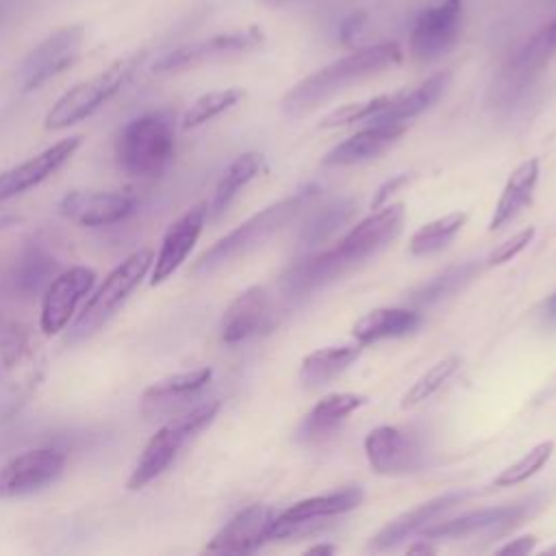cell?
<instances>
[{"instance_id": "6da1fadb", "label": "cell", "mask_w": 556, "mask_h": 556, "mask_svg": "<svg viewBox=\"0 0 556 556\" xmlns=\"http://www.w3.org/2000/svg\"><path fill=\"white\" fill-rule=\"evenodd\" d=\"M402 61V50L393 41H382L374 46L358 48L321 70L308 74L298 85H293L282 98V113L287 117H302L317 109L321 102L343 91L352 83H358L371 74L393 67Z\"/></svg>"}, {"instance_id": "7a4b0ae2", "label": "cell", "mask_w": 556, "mask_h": 556, "mask_svg": "<svg viewBox=\"0 0 556 556\" xmlns=\"http://www.w3.org/2000/svg\"><path fill=\"white\" fill-rule=\"evenodd\" d=\"M311 198V191H298L289 198H282L252 217H248L243 224H239L235 230L224 235L219 241H215L206 252L200 254V258L193 263L191 274H211L219 267H224L230 261H237L239 256H245L248 252L261 248L267 239H271L278 230H282L306 204Z\"/></svg>"}, {"instance_id": "3957f363", "label": "cell", "mask_w": 556, "mask_h": 556, "mask_svg": "<svg viewBox=\"0 0 556 556\" xmlns=\"http://www.w3.org/2000/svg\"><path fill=\"white\" fill-rule=\"evenodd\" d=\"M174 128L163 113H146L130 119L113 146L117 167L135 178L163 174L174 159Z\"/></svg>"}, {"instance_id": "277c9868", "label": "cell", "mask_w": 556, "mask_h": 556, "mask_svg": "<svg viewBox=\"0 0 556 556\" xmlns=\"http://www.w3.org/2000/svg\"><path fill=\"white\" fill-rule=\"evenodd\" d=\"M154 263V250L152 248H139L130 252L122 263H117L104 280L89 293V300L76 315L67 343H76L80 339L91 337L96 330L106 324L115 311L128 300V295L139 287V282L148 276Z\"/></svg>"}, {"instance_id": "5b68a950", "label": "cell", "mask_w": 556, "mask_h": 556, "mask_svg": "<svg viewBox=\"0 0 556 556\" xmlns=\"http://www.w3.org/2000/svg\"><path fill=\"white\" fill-rule=\"evenodd\" d=\"M222 404L217 400L198 404L189 410H185L178 417H172L167 424H163L146 443L141 450L126 486L130 491H139L152 480H156L165 469L172 465V460L178 456L180 447L193 439L198 432H202L219 413Z\"/></svg>"}, {"instance_id": "8992f818", "label": "cell", "mask_w": 556, "mask_h": 556, "mask_svg": "<svg viewBox=\"0 0 556 556\" xmlns=\"http://www.w3.org/2000/svg\"><path fill=\"white\" fill-rule=\"evenodd\" d=\"M143 54H132L126 59L115 61L100 74L91 76L89 80L76 83L70 87L46 113L43 126L48 130H61L70 128L83 119H87L91 113H96L104 102H109L137 72L141 65Z\"/></svg>"}, {"instance_id": "52a82bcc", "label": "cell", "mask_w": 556, "mask_h": 556, "mask_svg": "<svg viewBox=\"0 0 556 556\" xmlns=\"http://www.w3.org/2000/svg\"><path fill=\"white\" fill-rule=\"evenodd\" d=\"M402 224L404 204H384L365 219H361L356 226H352L334 248L324 252V256L337 271V276H341L387 248L402 232Z\"/></svg>"}, {"instance_id": "ba28073f", "label": "cell", "mask_w": 556, "mask_h": 556, "mask_svg": "<svg viewBox=\"0 0 556 556\" xmlns=\"http://www.w3.org/2000/svg\"><path fill=\"white\" fill-rule=\"evenodd\" d=\"M545 502L543 493H534L526 500L510 502L504 506H493V508H480L465 513L454 519L445 521H432L421 530L426 539H458V536H469V534H489V536H502L521 526L528 517H532Z\"/></svg>"}, {"instance_id": "9c48e42d", "label": "cell", "mask_w": 556, "mask_h": 556, "mask_svg": "<svg viewBox=\"0 0 556 556\" xmlns=\"http://www.w3.org/2000/svg\"><path fill=\"white\" fill-rule=\"evenodd\" d=\"M365 456L376 473L400 476L428 463V445L419 432L400 426H378L365 437Z\"/></svg>"}, {"instance_id": "30bf717a", "label": "cell", "mask_w": 556, "mask_h": 556, "mask_svg": "<svg viewBox=\"0 0 556 556\" xmlns=\"http://www.w3.org/2000/svg\"><path fill=\"white\" fill-rule=\"evenodd\" d=\"M463 30V0H441L419 13L408 35V54L432 63L454 50Z\"/></svg>"}, {"instance_id": "8fae6325", "label": "cell", "mask_w": 556, "mask_h": 556, "mask_svg": "<svg viewBox=\"0 0 556 556\" xmlns=\"http://www.w3.org/2000/svg\"><path fill=\"white\" fill-rule=\"evenodd\" d=\"M85 37V28L80 24L63 26L41 39L20 63L17 80L22 91L39 89L50 78L65 72L76 59Z\"/></svg>"}, {"instance_id": "7c38bea8", "label": "cell", "mask_w": 556, "mask_h": 556, "mask_svg": "<svg viewBox=\"0 0 556 556\" xmlns=\"http://www.w3.org/2000/svg\"><path fill=\"white\" fill-rule=\"evenodd\" d=\"M96 280V269L87 265H72L48 282L39 315V328L43 330V334L52 337L67 328L80 300L93 291Z\"/></svg>"}, {"instance_id": "4fadbf2b", "label": "cell", "mask_w": 556, "mask_h": 556, "mask_svg": "<svg viewBox=\"0 0 556 556\" xmlns=\"http://www.w3.org/2000/svg\"><path fill=\"white\" fill-rule=\"evenodd\" d=\"M65 454L54 447H33L15 454L0 467V497H22L37 493L61 478Z\"/></svg>"}, {"instance_id": "5bb4252c", "label": "cell", "mask_w": 556, "mask_h": 556, "mask_svg": "<svg viewBox=\"0 0 556 556\" xmlns=\"http://www.w3.org/2000/svg\"><path fill=\"white\" fill-rule=\"evenodd\" d=\"M556 54V17L543 24L536 33H532L504 63L500 76H497V98L500 100H513L519 96L534 76L554 59Z\"/></svg>"}, {"instance_id": "9a60e30c", "label": "cell", "mask_w": 556, "mask_h": 556, "mask_svg": "<svg viewBox=\"0 0 556 556\" xmlns=\"http://www.w3.org/2000/svg\"><path fill=\"white\" fill-rule=\"evenodd\" d=\"M261 43H263V33L256 26H250V28L237 30V33H222V35H213L208 39L185 43V46H178V48L165 52L154 63L152 70L159 74L185 72V70L204 65L208 61H217V59H226L232 54L254 50Z\"/></svg>"}, {"instance_id": "2e32d148", "label": "cell", "mask_w": 556, "mask_h": 556, "mask_svg": "<svg viewBox=\"0 0 556 556\" xmlns=\"http://www.w3.org/2000/svg\"><path fill=\"white\" fill-rule=\"evenodd\" d=\"M278 321L276 304L263 285L243 289L224 311L219 330L222 341L241 343L245 339L269 332Z\"/></svg>"}, {"instance_id": "e0dca14e", "label": "cell", "mask_w": 556, "mask_h": 556, "mask_svg": "<svg viewBox=\"0 0 556 556\" xmlns=\"http://www.w3.org/2000/svg\"><path fill=\"white\" fill-rule=\"evenodd\" d=\"M137 208V198L130 191H85L76 189L59 200V215L87 228L111 226L124 222Z\"/></svg>"}, {"instance_id": "ac0fdd59", "label": "cell", "mask_w": 556, "mask_h": 556, "mask_svg": "<svg viewBox=\"0 0 556 556\" xmlns=\"http://www.w3.org/2000/svg\"><path fill=\"white\" fill-rule=\"evenodd\" d=\"M206 217H208V202H198L167 226L161 239V248L152 263V274H150L152 287L165 282L187 261L195 241L202 235Z\"/></svg>"}, {"instance_id": "d6986e66", "label": "cell", "mask_w": 556, "mask_h": 556, "mask_svg": "<svg viewBox=\"0 0 556 556\" xmlns=\"http://www.w3.org/2000/svg\"><path fill=\"white\" fill-rule=\"evenodd\" d=\"M80 143H83L80 135L65 137V139L52 143L50 148L41 150L39 154L0 172V202L11 200V198L37 187L46 178L56 174L74 156V152L80 148Z\"/></svg>"}, {"instance_id": "ffe728a7", "label": "cell", "mask_w": 556, "mask_h": 556, "mask_svg": "<svg viewBox=\"0 0 556 556\" xmlns=\"http://www.w3.org/2000/svg\"><path fill=\"white\" fill-rule=\"evenodd\" d=\"M276 513L265 504H252L241 508L232 519H228L222 530L213 534L206 543L211 554H248L258 549L269 534V526Z\"/></svg>"}, {"instance_id": "44dd1931", "label": "cell", "mask_w": 556, "mask_h": 556, "mask_svg": "<svg viewBox=\"0 0 556 556\" xmlns=\"http://www.w3.org/2000/svg\"><path fill=\"white\" fill-rule=\"evenodd\" d=\"M406 132V122H387V124H369L367 128L354 132L352 137L337 143L326 156L324 165L343 167L371 161L387 152L402 135Z\"/></svg>"}, {"instance_id": "7402d4cb", "label": "cell", "mask_w": 556, "mask_h": 556, "mask_svg": "<svg viewBox=\"0 0 556 556\" xmlns=\"http://www.w3.org/2000/svg\"><path fill=\"white\" fill-rule=\"evenodd\" d=\"M471 493L469 491H450L443 493L439 497H432L424 504H419L417 508L395 517L393 521H389L369 543L371 549H391L395 545H400L404 539H408L415 532H421L426 526H430L437 517H441L445 510H450L452 506H456L458 502L467 500Z\"/></svg>"}, {"instance_id": "603a6c76", "label": "cell", "mask_w": 556, "mask_h": 556, "mask_svg": "<svg viewBox=\"0 0 556 556\" xmlns=\"http://www.w3.org/2000/svg\"><path fill=\"white\" fill-rule=\"evenodd\" d=\"M452 74L447 70L432 74L421 85L410 91H400L389 98V102L369 119V124H387V122H406L430 109L450 87Z\"/></svg>"}, {"instance_id": "cb8c5ba5", "label": "cell", "mask_w": 556, "mask_h": 556, "mask_svg": "<svg viewBox=\"0 0 556 556\" xmlns=\"http://www.w3.org/2000/svg\"><path fill=\"white\" fill-rule=\"evenodd\" d=\"M536 182H539V159H528L515 167L491 215V222H489L491 232L513 222L532 202Z\"/></svg>"}, {"instance_id": "d4e9b609", "label": "cell", "mask_w": 556, "mask_h": 556, "mask_svg": "<svg viewBox=\"0 0 556 556\" xmlns=\"http://www.w3.org/2000/svg\"><path fill=\"white\" fill-rule=\"evenodd\" d=\"M365 402H367V397L361 395V393H330V395H324L308 410V415L302 419V424L298 428V439L313 441V439L326 437L341 421H345L350 413H354Z\"/></svg>"}, {"instance_id": "484cf974", "label": "cell", "mask_w": 556, "mask_h": 556, "mask_svg": "<svg viewBox=\"0 0 556 556\" xmlns=\"http://www.w3.org/2000/svg\"><path fill=\"white\" fill-rule=\"evenodd\" d=\"M421 324V315L410 308H374L365 313L354 326L352 334L358 343H376L382 339H393V337H404L417 330Z\"/></svg>"}, {"instance_id": "4316f807", "label": "cell", "mask_w": 556, "mask_h": 556, "mask_svg": "<svg viewBox=\"0 0 556 556\" xmlns=\"http://www.w3.org/2000/svg\"><path fill=\"white\" fill-rule=\"evenodd\" d=\"M361 345H328L304 356L300 365V380L308 389H319L341 376L354 361H358Z\"/></svg>"}, {"instance_id": "83f0119b", "label": "cell", "mask_w": 556, "mask_h": 556, "mask_svg": "<svg viewBox=\"0 0 556 556\" xmlns=\"http://www.w3.org/2000/svg\"><path fill=\"white\" fill-rule=\"evenodd\" d=\"M363 502V489L361 486H348L341 491L315 495L300 500L285 508L280 515H276L278 521H304V519H326L334 515H343L352 508H356Z\"/></svg>"}, {"instance_id": "f1b7e54d", "label": "cell", "mask_w": 556, "mask_h": 556, "mask_svg": "<svg viewBox=\"0 0 556 556\" xmlns=\"http://www.w3.org/2000/svg\"><path fill=\"white\" fill-rule=\"evenodd\" d=\"M263 169V154L258 152H243L239 154L222 174L213 198L208 202V215L211 217H219L230 202L237 198V193L258 176V172Z\"/></svg>"}, {"instance_id": "f546056e", "label": "cell", "mask_w": 556, "mask_h": 556, "mask_svg": "<svg viewBox=\"0 0 556 556\" xmlns=\"http://www.w3.org/2000/svg\"><path fill=\"white\" fill-rule=\"evenodd\" d=\"M467 222V213H460V211H454V213H447L443 217H437L428 224H424L421 228L415 230V235L410 237V243H408V252L413 256H428V254H434V252H441L443 248H447L454 237L463 230Z\"/></svg>"}, {"instance_id": "4dcf8cb0", "label": "cell", "mask_w": 556, "mask_h": 556, "mask_svg": "<svg viewBox=\"0 0 556 556\" xmlns=\"http://www.w3.org/2000/svg\"><path fill=\"white\" fill-rule=\"evenodd\" d=\"M478 271V263L469 261L463 265H454L447 267L445 271L437 274L434 278H430L428 282H424L421 287H417L410 293V302L419 304V306H430L437 304L450 295H454L458 289H463Z\"/></svg>"}, {"instance_id": "1f68e13d", "label": "cell", "mask_w": 556, "mask_h": 556, "mask_svg": "<svg viewBox=\"0 0 556 556\" xmlns=\"http://www.w3.org/2000/svg\"><path fill=\"white\" fill-rule=\"evenodd\" d=\"M213 378L211 367H198L191 371H180L165 376L161 380H154L141 395L143 402H159V400H169V397H180L187 393H195L202 387H206Z\"/></svg>"}, {"instance_id": "d6a6232c", "label": "cell", "mask_w": 556, "mask_h": 556, "mask_svg": "<svg viewBox=\"0 0 556 556\" xmlns=\"http://www.w3.org/2000/svg\"><path fill=\"white\" fill-rule=\"evenodd\" d=\"M354 213V202L352 200H337L328 206H324L319 213H315L306 226L300 232L302 245H317L326 241L330 235H334L345 222H350Z\"/></svg>"}, {"instance_id": "836d02e7", "label": "cell", "mask_w": 556, "mask_h": 556, "mask_svg": "<svg viewBox=\"0 0 556 556\" xmlns=\"http://www.w3.org/2000/svg\"><path fill=\"white\" fill-rule=\"evenodd\" d=\"M243 98V89L228 87V89H215L208 93H202L198 100L191 102V106L182 115V128H198L206 124L208 119L222 115L224 111L232 109Z\"/></svg>"}, {"instance_id": "e575fe53", "label": "cell", "mask_w": 556, "mask_h": 556, "mask_svg": "<svg viewBox=\"0 0 556 556\" xmlns=\"http://www.w3.org/2000/svg\"><path fill=\"white\" fill-rule=\"evenodd\" d=\"M458 365H460V358L458 356H447V358H443V361H439V363H434L428 371H424L415 382H413V387L404 393V397H402V408H413V406H417V404H421V402H426L432 393H437L450 378H452V374L458 369Z\"/></svg>"}, {"instance_id": "d590c367", "label": "cell", "mask_w": 556, "mask_h": 556, "mask_svg": "<svg viewBox=\"0 0 556 556\" xmlns=\"http://www.w3.org/2000/svg\"><path fill=\"white\" fill-rule=\"evenodd\" d=\"M554 454V441H541L534 447H530L519 460H515L513 465H508L506 469H502L493 484L495 486H515L519 482H526L530 476H534Z\"/></svg>"}, {"instance_id": "8d00e7d4", "label": "cell", "mask_w": 556, "mask_h": 556, "mask_svg": "<svg viewBox=\"0 0 556 556\" xmlns=\"http://www.w3.org/2000/svg\"><path fill=\"white\" fill-rule=\"evenodd\" d=\"M389 93L384 96H376V98H369V100H361V102H350V104H343L334 111H330L321 122L319 126L321 128H339V126H350L354 122H369L387 102H389Z\"/></svg>"}, {"instance_id": "74e56055", "label": "cell", "mask_w": 556, "mask_h": 556, "mask_svg": "<svg viewBox=\"0 0 556 556\" xmlns=\"http://www.w3.org/2000/svg\"><path fill=\"white\" fill-rule=\"evenodd\" d=\"M54 271L52 258L39 250L30 248L22 258H20V271H17V285L28 291H37V287L48 280V276Z\"/></svg>"}, {"instance_id": "f35d334b", "label": "cell", "mask_w": 556, "mask_h": 556, "mask_svg": "<svg viewBox=\"0 0 556 556\" xmlns=\"http://www.w3.org/2000/svg\"><path fill=\"white\" fill-rule=\"evenodd\" d=\"M534 235H536L534 226H528V228L515 232L510 239H506L495 250H491V254L486 256V265L493 267V265H502V263L513 261L521 250L528 248V243L534 239Z\"/></svg>"}, {"instance_id": "ab89813d", "label": "cell", "mask_w": 556, "mask_h": 556, "mask_svg": "<svg viewBox=\"0 0 556 556\" xmlns=\"http://www.w3.org/2000/svg\"><path fill=\"white\" fill-rule=\"evenodd\" d=\"M365 24H367V13H365V11H352V13H348V15L341 20V24H339V33H337L339 41H341L343 46H352V43L358 39V35H361V30L365 28Z\"/></svg>"}, {"instance_id": "60d3db41", "label": "cell", "mask_w": 556, "mask_h": 556, "mask_svg": "<svg viewBox=\"0 0 556 556\" xmlns=\"http://www.w3.org/2000/svg\"><path fill=\"white\" fill-rule=\"evenodd\" d=\"M408 180H410V176H408V174H395V176L387 178V180H384V182L374 191V195H371V202H369L371 211H376V208L384 206V204H387V200H389V198H391L400 187H404Z\"/></svg>"}, {"instance_id": "b9f144b4", "label": "cell", "mask_w": 556, "mask_h": 556, "mask_svg": "<svg viewBox=\"0 0 556 556\" xmlns=\"http://www.w3.org/2000/svg\"><path fill=\"white\" fill-rule=\"evenodd\" d=\"M534 543H536V536L528 534V536H519V539H513L508 541L506 545H502L497 552L500 554H530L534 549Z\"/></svg>"}, {"instance_id": "7bdbcfd3", "label": "cell", "mask_w": 556, "mask_h": 556, "mask_svg": "<svg viewBox=\"0 0 556 556\" xmlns=\"http://www.w3.org/2000/svg\"><path fill=\"white\" fill-rule=\"evenodd\" d=\"M541 315H543V321L545 324H549V326H556V291L543 302V311H541Z\"/></svg>"}, {"instance_id": "ee69618b", "label": "cell", "mask_w": 556, "mask_h": 556, "mask_svg": "<svg viewBox=\"0 0 556 556\" xmlns=\"http://www.w3.org/2000/svg\"><path fill=\"white\" fill-rule=\"evenodd\" d=\"M22 222H24V217H22V215H13V213H9V215H0V230H7V228L17 226V224H22Z\"/></svg>"}, {"instance_id": "f6af8a7d", "label": "cell", "mask_w": 556, "mask_h": 556, "mask_svg": "<svg viewBox=\"0 0 556 556\" xmlns=\"http://www.w3.org/2000/svg\"><path fill=\"white\" fill-rule=\"evenodd\" d=\"M308 554H332L334 552V545H313L306 549Z\"/></svg>"}, {"instance_id": "bcb514c9", "label": "cell", "mask_w": 556, "mask_h": 556, "mask_svg": "<svg viewBox=\"0 0 556 556\" xmlns=\"http://www.w3.org/2000/svg\"><path fill=\"white\" fill-rule=\"evenodd\" d=\"M265 7H285V4H293V2H302V0H258Z\"/></svg>"}, {"instance_id": "7dc6e473", "label": "cell", "mask_w": 556, "mask_h": 556, "mask_svg": "<svg viewBox=\"0 0 556 556\" xmlns=\"http://www.w3.org/2000/svg\"><path fill=\"white\" fill-rule=\"evenodd\" d=\"M408 552H410V554H415V552H424V554H426V552H434V547L428 545V543H415V545L408 547Z\"/></svg>"}, {"instance_id": "c3c4849f", "label": "cell", "mask_w": 556, "mask_h": 556, "mask_svg": "<svg viewBox=\"0 0 556 556\" xmlns=\"http://www.w3.org/2000/svg\"><path fill=\"white\" fill-rule=\"evenodd\" d=\"M547 2H549V4H552V7H556V0H547Z\"/></svg>"}]
</instances>
